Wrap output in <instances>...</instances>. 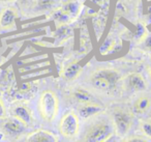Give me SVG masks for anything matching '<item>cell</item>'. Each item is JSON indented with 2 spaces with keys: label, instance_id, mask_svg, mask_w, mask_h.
Here are the masks:
<instances>
[{
  "label": "cell",
  "instance_id": "obj_16",
  "mask_svg": "<svg viewBox=\"0 0 151 142\" xmlns=\"http://www.w3.org/2000/svg\"><path fill=\"white\" fill-rule=\"evenodd\" d=\"M151 106V101L149 98L147 96H141L138 100L136 101L134 105V109L137 113L139 114H142V113H145Z\"/></svg>",
  "mask_w": 151,
  "mask_h": 142
},
{
  "label": "cell",
  "instance_id": "obj_22",
  "mask_svg": "<svg viewBox=\"0 0 151 142\" xmlns=\"http://www.w3.org/2000/svg\"><path fill=\"white\" fill-rule=\"evenodd\" d=\"M6 108H5L4 103L2 102V100L0 99V119H4L6 118Z\"/></svg>",
  "mask_w": 151,
  "mask_h": 142
},
{
  "label": "cell",
  "instance_id": "obj_28",
  "mask_svg": "<svg viewBox=\"0 0 151 142\" xmlns=\"http://www.w3.org/2000/svg\"><path fill=\"white\" fill-rule=\"evenodd\" d=\"M2 62H3V57L0 55V69H1V65H2Z\"/></svg>",
  "mask_w": 151,
  "mask_h": 142
},
{
  "label": "cell",
  "instance_id": "obj_26",
  "mask_svg": "<svg viewBox=\"0 0 151 142\" xmlns=\"http://www.w3.org/2000/svg\"><path fill=\"white\" fill-rule=\"evenodd\" d=\"M30 0H18V2H19V4L21 5H26L28 2H29Z\"/></svg>",
  "mask_w": 151,
  "mask_h": 142
},
{
  "label": "cell",
  "instance_id": "obj_27",
  "mask_svg": "<svg viewBox=\"0 0 151 142\" xmlns=\"http://www.w3.org/2000/svg\"><path fill=\"white\" fill-rule=\"evenodd\" d=\"M12 1H14V0H0V3H9Z\"/></svg>",
  "mask_w": 151,
  "mask_h": 142
},
{
  "label": "cell",
  "instance_id": "obj_9",
  "mask_svg": "<svg viewBox=\"0 0 151 142\" xmlns=\"http://www.w3.org/2000/svg\"><path fill=\"white\" fill-rule=\"evenodd\" d=\"M101 112H104V108L99 105L95 104L94 102L82 104V106L79 108V115L82 118H89V117L97 115Z\"/></svg>",
  "mask_w": 151,
  "mask_h": 142
},
{
  "label": "cell",
  "instance_id": "obj_15",
  "mask_svg": "<svg viewBox=\"0 0 151 142\" xmlns=\"http://www.w3.org/2000/svg\"><path fill=\"white\" fill-rule=\"evenodd\" d=\"M61 9L71 18H75L79 15L81 9V5L78 1H67L61 7Z\"/></svg>",
  "mask_w": 151,
  "mask_h": 142
},
{
  "label": "cell",
  "instance_id": "obj_29",
  "mask_svg": "<svg viewBox=\"0 0 151 142\" xmlns=\"http://www.w3.org/2000/svg\"><path fill=\"white\" fill-rule=\"evenodd\" d=\"M93 2H95V3H101L104 1V0H92Z\"/></svg>",
  "mask_w": 151,
  "mask_h": 142
},
{
  "label": "cell",
  "instance_id": "obj_17",
  "mask_svg": "<svg viewBox=\"0 0 151 142\" xmlns=\"http://www.w3.org/2000/svg\"><path fill=\"white\" fill-rule=\"evenodd\" d=\"M52 19L54 20L58 25H65V24L69 23L73 18H71L70 16L67 15L62 9H56V11L53 12Z\"/></svg>",
  "mask_w": 151,
  "mask_h": 142
},
{
  "label": "cell",
  "instance_id": "obj_8",
  "mask_svg": "<svg viewBox=\"0 0 151 142\" xmlns=\"http://www.w3.org/2000/svg\"><path fill=\"white\" fill-rule=\"evenodd\" d=\"M2 122V129L3 131L5 132V134L11 136H16V135H20L24 132V129H25L26 125H24L23 122L19 120V119L15 118H4Z\"/></svg>",
  "mask_w": 151,
  "mask_h": 142
},
{
  "label": "cell",
  "instance_id": "obj_3",
  "mask_svg": "<svg viewBox=\"0 0 151 142\" xmlns=\"http://www.w3.org/2000/svg\"><path fill=\"white\" fill-rule=\"evenodd\" d=\"M59 131L63 137L68 139L77 137L80 131V120L77 114L71 111L65 113L59 122Z\"/></svg>",
  "mask_w": 151,
  "mask_h": 142
},
{
  "label": "cell",
  "instance_id": "obj_20",
  "mask_svg": "<svg viewBox=\"0 0 151 142\" xmlns=\"http://www.w3.org/2000/svg\"><path fill=\"white\" fill-rule=\"evenodd\" d=\"M68 33H69V29L67 28V26L60 25L56 31V38H58L59 41H62V40H64V38H67Z\"/></svg>",
  "mask_w": 151,
  "mask_h": 142
},
{
  "label": "cell",
  "instance_id": "obj_10",
  "mask_svg": "<svg viewBox=\"0 0 151 142\" xmlns=\"http://www.w3.org/2000/svg\"><path fill=\"white\" fill-rule=\"evenodd\" d=\"M82 65L79 62H73L68 64L62 72V77L65 80L68 81H73V80L77 79L80 76L81 72H82Z\"/></svg>",
  "mask_w": 151,
  "mask_h": 142
},
{
  "label": "cell",
  "instance_id": "obj_30",
  "mask_svg": "<svg viewBox=\"0 0 151 142\" xmlns=\"http://www.w3.org/2000/svg\"><path fill=\"white\" fill-rule=\"evenodd\" d=\"M149 72H150V75H151V64H150V67H149Z\"/></svg>",
  "mask_w": 151,
  "mask_h": 142
},
{
  "label": "cell",
  "instance_id": "obj_11",
  "mask_svg": "<svg viewBox=\"0 0 151 142\" xmlns=\"http://www.w3.org/2000/svg\"><path fill=\"white\" fill-rule=\"evenodd\" d=\"M128 85L132 89L136 91H141V90L146 89V82L143 79V77L138 73L130 74L127 78Z\"/></svg>",
  "mask_w": 151,
  "mask_h": 142
},
{
  "label": "cell",
  "instance_id": "obj_18",
  "mask_svg": "<svg viewBox=\"0 0 151 142\" xmlns=\"http://www.w3.org/2000/svg\"><path fill=\"white\" fill-rule=\"evenodd\" d=\"M55 3V0H35V9L37 11H47L50 9Z\"/></svg>",
  "mask_w": 151,
  "mask_h": 142
},
{
  "label": "cell",
  "instance_id": "obj_23",
  "mask_svg": "<svg viewBox=\"0 0 151 142\" xmlns=\"http://www.w3.org/2000/svg\"><path fill=\"white\" fill-rule=\"evenodd\" d=\"M113 41H111V40H107L105 42V44H104V49H105V53L106 52H109L110 50L112 49V47H113Z\"/></svg>",
  "mask_w": 151,
  "mask_h": 142
},
{
  "label": "cell",
  "instance_id": "obj_2",
  "mask_svg": "<svg viewBox=\"0 0 151 142\" xmlns=\"http://www.w3.org/2000/svg\"><path fill=\"white\" fill-rule=\"evenodd\" d=\"M114 128L108 121H99L90 127L85 134L84 140L88 142H104L108 141L113 135Z\"/></svg>",
  "mask_w": 151,
  "mask_h": 142
},
{
  "label": "cell",
  "instance_id": "obj_1",
  "mask_svg": "<svg viewBox=\"0 0 151 142\" xmlns=\"http://www.w3.org/2000/svg\"><path fill=\"white\" fill-rule=\"evenodd\" d=\"M37 109L40 117L45 121L52 122L59 111V101L56 93L52 90L42 91L38 99Z\"/></svg>",
  "mask_w": 151,
  "mask_h": 142
},
{
  "label": "cell",
  "instance_id": "obj_4",
  "mask_svg": "<svg viewBox=\"0 0 151 142\" xmlns=\"http://www.w3.org/2000/svg\"><path fill=\"white\" fill-rule=\"evenodd\" d=\"M113 120L116 132L120 136H125L132 127V116L128 112H125L123 110H117L114 112Z\"/></svg>",
  "mask_w": 151,
  "mask_h": 142
},
{
  "label": "cell",
  "instance_id": "obj_13",
  "mask_svg": "<svg viewBox=\"0 0 151 142\" xmlns=\"http://www.w3.org/2000/svg\"><path fill=\"white\" fill-rule=\"evenodd\" d=\"M15 83V73L12 67L0 71V86L9 87Z\"/></svg>",
  "mask_w": 151,
  "mask_h": 142
},
{
  "label": "cell",
  "instance_id": "obj_24",
  "mask_svg": "<svg viewBox=\"0 0 151 142\" xmlns=\"http://www.w3.org/2000/svg\"><path fill=\"white\" fill-rule=\"evenodd\" d=\"M145 47L151 52V36H148L145 38Z\"/></svg>",
  "mask_w": 151,
  "mask_h": 142
},
{
  "label": "cell",
  "instance_id": "obj_6",
  "mask_svg": "<svg viewBox=\"0 0 151 142\" xmlns=\"http://www.w3.org/2000/svg\"><path fill=\"white\" fill-rule=\"evenodd\" d=\"M12 113H13V116L15 118L19 119L25 125H31L32 121H33L31 110L23 104H17L16 106H14L13 109H12Z\"/></svg>",
  "mask_w": 151,
  "mask_h": 142
},
{
  "label": "cell",
  "instance_id": "obj_7",
  "mask_svg": "<svg viewBox=\"0 0 151 142\" xmlns=\"http://www.w3.org/2000/svg\"><path fill=\"white\" fill-rule=\"evenodd\" d=\"M26 141L29 142H56L58 141V137L52 132L47 130H36L32 133L28 134L26 137Z\"/></svg>",
  "mask_w": 151,
  "mask_h": 142
},
{
  "label": "cell",
  "instance_id": "obj_25",
  "mask_svg": "<svg viewBox=\"0 0 151 142\" xmlns=\"http://www.w3.org/2000/svg\"><path fill=\"white\" fill-rule=\"evenodd\" d=\"M128 141H144V138H130V139H127Z\"/></svg>",
  "mask_w": 151,
  "mask_h": 142
},
{
  "label": "cell",
  "instance_id": "obj_12",
  "mask_svg": "<svg viewBox=\"0 0 151 142\" xmlns=\"http://www.w3.org/2000/svg\"><path fill=\"white\" fill-rule=\"evenodd\" d=\"M95 73L97 75L101 76L103 78H105L110 84H111L112 88H114L116 85H117L118 81L120 79V75L118 72L114 71V70H111V69H103V70H99L96 71Z\"/></svg>",
  "mask_w": 151,
  "mask_h": 142
},
{
  "label": "cell",
  "instance_id": "obj_19",
  "mask_svg": "<svg viewBox=\"0 0 151 142\" xmlns=\"http://www.w3.org/2000/svg\"><path fill=\"white\" fill-rule=\"evenodd\" d=\"M146 36H147V30H146V28H145V26L141 23L137 24L136 31H134V38H136V41L141 42V41L144 40Z\"/></svg>",
  "mask_w": 151,
  "mask_h": 142
},
{
  "label": "cell",
  "instance_id": "obj_14",
  "mask_svg": "<svg viewBox=\"0 0 151 142\" xmlns=\"http://www.w3.org/2000/svg\"><path fill=\"white\" fill-rule=\"evenodd\" d=\"M73 96L75 98L76 101H78L81 104H86V103H93L94 102V98L92 94L87 90L83 89V88H77L73 91Z\"/></svg>",
  "mask_w": 151,
  "mask_h": 142
},
{
  "label": "cell",
  "instance_id": "obj_21",
  "mask_svg": "<svg viewBox=\"0 0 151 142\" xmlns=\"http://www.w3.org/2000/svg\"><path fill=\"white\" fill-rule=\"evenodd\" d=\"M141 129H142L143 133H144L147 137L151 138V122L150 121H141Z\"/></svg>",
  "mask_w": 151,
  "mask_h": 142
},
{
  "label": "cell",
  "instance_id": "obj_5",
  "mask_svg": "<svg viewBox=\"0 0 151 142\" xmlns=\"http://www.w3.org/2000/svg\"><path fill=\"white\" fill-rule=\"evenodd\" d=\"M18 19L17 9L14 7H5L0 12V28L3 30H9L15 28Z\"/></svg>",
  "mask_w": 151,
  "mask_h": 142
}]
</instances>
